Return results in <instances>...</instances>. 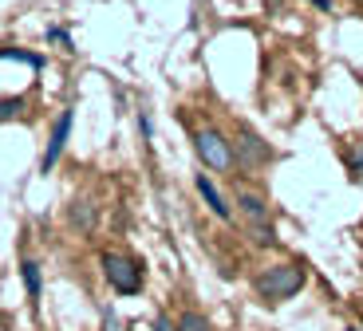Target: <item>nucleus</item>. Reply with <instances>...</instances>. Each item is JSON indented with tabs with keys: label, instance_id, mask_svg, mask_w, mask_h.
Listing matches in <instances>:
<instances>
[{
	"label": "nucleus",
	"instance_id": "1",
	"mask_svg": "<svg viewBox=\"0 0 363 331\" xmlns=\"http://www.w3.org/2000/svg\"><path fill=\"white\" fill-rule=\"evenodd\" d=\"M304 284H308V276H304V269L292 264V260L269 264V269H261L253 276V292L261 296V304H284V300L304 292Z\"/></svg>",
	"mask_w": 363,
	"mask_h": 331
},
{
	"label": "nucleus",
	"instance_id": "2",
	"mask_svg": "<svg viewBox=\"0 0 363 331\" xmlns=\"http://www.w3.org/2000/svg\"><path fill=\"white\" fill-rule=\"evenodd\" d=\"M99 269H103V280L111 284V292H118V296H138V292H143V284H146L138 260L127 257V252H111L107 249L99 257Z\"/></svg>",
	"mask_w": 363,
	"mask_h": 331
},
{
	"label": "nucleus",
	"instance_id": "3",
	"mask_svg": "<svg viewBox=\"0 0 363 331\" xmlns=\"http://www.w3.org/2000/svg\"><path fill=\"white\" fill-rule=\"evenodd\" d=\"M194 150H198V158L206 162L209 170H218V174H229L237 166L233 142L221 135L218 126H198V130H194Z\"/></svg>",
	"mask_w": 363,
	"mask_h": 331
},
{
	"label": "nucleus",
	"instance_id": "4",
	"mask_svg": "<svg viewBox=\"0 0 363 331\" xmlns=\"http://www.w3.org/2000/svg\"><path fill=\"white\" fill-rule=\"evenodd\" d=\"M237 206H241V213H245V221H249V229H253L257 245H277V233H272V221H269V206H264L261 193L241 189V193H237Z\"/></svg>",
	"mask_w": 363,
	"mask_h": 331
},
{
	"label": "nucleus",
	"instance_id": "5",
	"mask_svg": "<svg viewBox=\"0 0 363 331\" xmlns=\"http://www.w3.org/2000/svg\"><path fill=\"white\" fill-rule=\"evenodd\" d=\"M233 154H237V166H241V170H261V166H269V162H272V146L264 142L257 130H249V126L237 130Z\"/></svg>",
	"mask_w": 363,
	"mask_h": 331
},
{
	"label": "nucleus",
	"instance_id": "6",
	"mask_svg": "<svg viewBox=\"0 0 363 331\" xmlns=\"http://www.w3.org/2000/svg\"><path fill=\"white\" fill-rule=\"evenodd\" d=\"M72 118H75L72 107L60 111V118H55V126H52V138H48V150H44V158H40V174H48L55 162H60V154H64V146H67V135H72Z\"/></svg>",
	"mask_w": 363,
	"mask_h": 331
},
{
	"label": "nucleus",
	"instance_id": "7",
	"mask_svg": "<svg viewBox=\"0 0 363 331\" xmlns=\"http://www.w3.org/2000/svg\"><path fill=\"white\" fill-rule=\"evenodd\" d=\"M194 186H198L201 201L209 206V213H213V217H221V221H233V206H229V201H225V193H221V189L213 186V181L206 178V174H198V178H194Z\"/></svg>",
	"mask_w": 363,
	"mask_h": 331
},
{
	"label": "nucleus",
	"instance_id": "8",
	"mask_svg": "<svg viewBox=\"0 0 363 331\" xmlns=\"http://www.w3.org/2000/svg\"><path fill=\"white\" fill-rule=\"evenodd\" d=\"M20 276H24L28 304L40 308V296H44V276H40V264H36V260H24V264H20Z\"/></svg>",
	"mask_w": 363,
	"mask_h": 331
},
{
	"label": "nucleus",
	"instance_id": "9",
	"mask_svg": "<svg viewBox=\"0 0 363 331\" xmlns=\"http://www.w3.org/2000/svg\"><path fill=\"white\" fill-rule=\"evenodd\" d=\"M178 331H218L213 323H209V315L194 312V308H186V312L178 315Z\"/></svg>",
	"mask_w": 363,
	"mask_h": 331
},
{
	"label": "nucleus",
	"instance_id": "10",
	"mask_svg": "<svg viewBox=\"0 0 363 331\" xmlns=\"http://www.w3.org/2000/svg\"><path fill=\"white\" fill-rule=\"evenodd\" d=\"M0 60H20L28 67H44V55H32V52H12V47H0Z\"/></svg>",
	"mask_w": 363,
	"mask_h": 331
},
{
	"label": "nucleus",
	"instance_id": "11",
	"mask_svg": "<svg viewBox=\"0 0 363 331\" xmlns=\"http://www.w3.org/2000/svg\"><path fill=\"white\" fill-rule=\"evenodd\" d=\"M20 111H24V99H0V123H9V118H16Z\"/></svg>",
	"mask_w": 363,
	"mask_h": 331
},
{
	"label": "nucleus",
	"instance_id": "12",
	"mask_svg": "<svg viewBox=\"0 0 363 331\" xmlns=\"http://www.w3.org/2000/svg\"><path fill=\"white\" fill-rule=\"evenodd\" d=\"M72 221L79 225V229H91V221H95V213H91V206H87V201H75V209H72Z\"/></svg>",
	"mask_w": 363,
	"mask_h": 331
},
{
	"label": "nucleus",
	"instance_id": "13",
	"mask_svg": "<svg viewBox=\"0 0 363 331\" xmlns=\"http://www.w3.org/2000/svg\"><path fill=\"white\" fill-rule=\"evenodd\" d=\"M347 174H352V178H363V150L359 146H347Z\"/></svg>",
	"mask_w": 363,
	"mask_h": 331
},
{
	"label": "nucleus",
	"instance_id": "14",
	"mask_svg": "<svg viewBox=\"0 0 363 331\" xmlns=\"http://www.w3.org/2000/svg\"><path fill=\"white\" fill-rule=\"evenodd\" d=\"M150 331H178V320H170L166 312H158L155 323H150Z\"/></svg>",
	"mask_w": 363,
	"mask_h": 331
},
{
	"label": "nucleus",
	"instance_id": "15",
	"mask_svg": "<svg viewBox=\"0 0 363 331\" xmlns=\"http://www.w3.org/2000/svg\"><path fill=\"white\" fill-rule=\"evenodd\" d=\"M138 126H143V138H146V142H150V115H146V111H143V115H138Z\"/></svg>",
	"mask_w": 363,
	"mask_h": 331
},
{
	"label": "nucleus",
	"instance_id": "16",
	"mask_svg": "<svg viewBox=\"0 0 363 331\" xmlns=\"http://www.w3.org/2000/svg\"><path fill=\"white\" fill-rule=\"evenodd\" d=\"M48 40H60V44H72V40H67V32H60V28H48Z\"/></svg>",
	"mask_w": 363,
	"mask_h": 331
},
{
	"label": "nucleus",
	"instance_id": "17",
	"mask_svg": "<svg viewBox=\"0 0 363 331\" xmlns=\"http://www.w3.org/2000/svg\"><path fill=\"white\" fill-rule=\"evenodd\" d=\"M312 4H316V9H324V12L332 9V0H312Z\"/></svg>",
	"mask_w": 363,
	"mask_h": 331
},
{
	"label": "nucleus",
	"instance_id": "18",
	"mask_svg": "<svg viewBox=\"0 0 363 331\" xmlns=\"http://www.w3.org/2000/svg\"><path fill=\"white\" fill-rule=\"evenodd\" d=\"M344 331H363V327H344Z\"/></svg>",
	"mask_w": 363,
	"mask_h": 331
}]
</instances>
